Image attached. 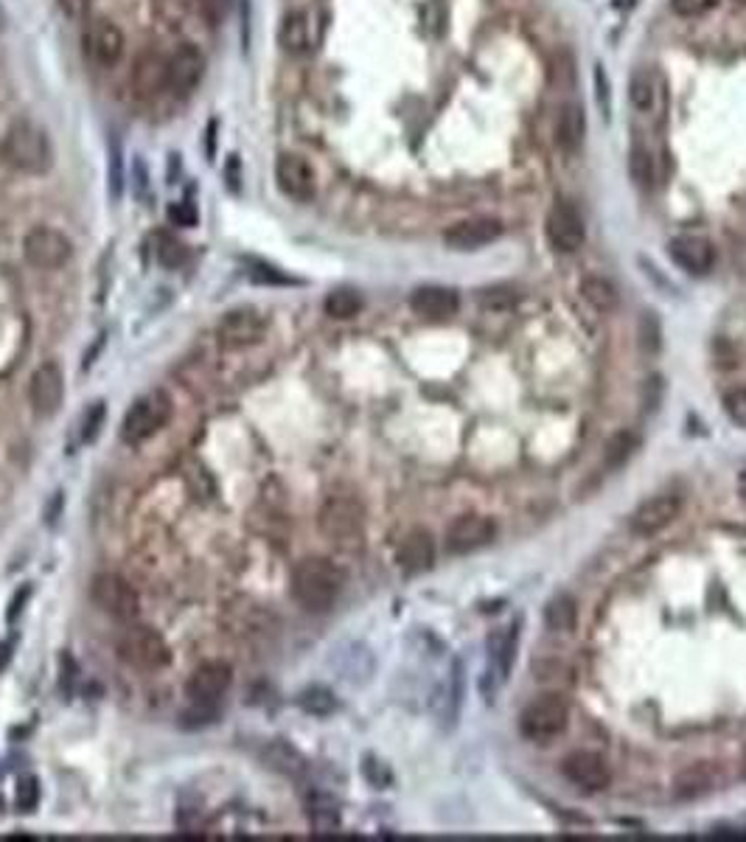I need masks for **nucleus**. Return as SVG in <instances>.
Returning a JSON list of instances; mask_svg holds the SVG:
<instances>
[{"label":"nucleus","mask_w":746,"mask_h":842,"mask_svg":"<svg viewBox=\"0 0 746 842\" xmlns=\"http://www.w3.org/2000/svg\"><path fill=\"white\" fill-rule=\"evenodd\" d=\"M346 574L323 556H306L293 570V598L309 612H329L340 598Z\"/></svg>","instance_id":"1"},{"label":"nucleus","mask_w":746,"mask_h":842,"mask_svg":"<svg viewBox=\"0 0 746 842\" xmlns=\"http://www.w3.org/2000/svg\"><path fill=\"white\" fill-rule=\"evenodd\" d=\"M3 158L23 174H45L54 166V146L49 132L29 119H18L3 135Z\"/></svg>","instance_id":"2"},{"label":"nucleus","mask_w":746,"mask_h":842,"mask_svg":"<svg viewBox=\"0 0 746 842\" xmlns=\"http://www.w3.org/2000/svg\"><path fill=\"white\" fill-rule=\"evenodd\" d=\"M320 531L323 537L331 539L337 548L357 550L365 537V508L357 497L331 495L320 508Z\"/></svg>","instance_id":"3"},{"label":"nucleus","mask_w":746,"mask_h":842,"mask_svg":"<svg viewBox=\"0 0 746 842\" xmlns=\"http://www.w3.org/2000/svg\"><path fill=\"white\" fill-rule=\"evenodd\" d=\"M119 658L126 666L141 671H161L166 669L168 660H172V651L168 643L163 640V635L157 629L144 627V623H130L124 632L119 635Z\"/></svg>","instance_id":"4"},{"label":"nucleus","mask_w":746,"mask_h":842,"mask_svg":"<svg viewBox=\"0 0 746 842\" xmlns=\"http://www.w3.org/2000/svg\"><path fill=\"white\" fill-rule=\"evenodd\" d=\"M172 399L163 390H150L135 405L126 410L124 422H121V442L124 444H144L150 442L155 433H161L172 418Z\"/></svg>","instance_id":"5"},{"label":"nucleus","mask_w":746,"mask_h":842,"mask_svg":"<svg viewBox=\"0 0 746 842\" xmlns=\"http://www.w3.org/2000/svg\"><path fill=\"white\" fill-rule=\"evenodd\" d=\"M570 724V706L562 693H542L522 711L520 730L525 739L544 744L562 736Z\"/></svg>","instance_id":"6"},{"label":"nucleus","mask_w":746,"mask_h":842,"mask_svg":"<svg viewBox=\"0 0 746 842\" xmlns=\"http://www.w3.org/2000/svg\"><path fill=\"white\" fill-rule=\"evenodd\" d=\"M90 601L96 603L102 612H108L110 618H115V621H135L137 610H141V598H137L135 587L115 574L93 576V581H90Z\"/></svg>","instance_id":"7"},{"label":"nucleus","mask_w":746,"mask_h":842,"mask_svg":"<svg viewBox=\"0 0 746 842\" xmlns=\"http://www.w3.org/2000/svg\"><path fill=\"white\" fill-rule=\"evenodd\" d=\"M82 51L84 60L96 68H115L126 51L124 31L110 18H90L82 31Z\"/></svg>","instance_id":"8"},{"label":"nucleus","mask_w":746,"mask_h":842,"mask_svg":"<svg viewBox=\"0 0 746 842\" xmlns=\"http://www.w3.org/2000/svg\"><path fill=\"white\" fill-rule=\"evenodd\" d=\"M23 256L37 270H60L73 258V242L51 225H37L25 233Z\"/></svg>","instance_id":"9"},{"label":"nucleus","mask_w":746,"mask_h":842,"mask_svg":"<svg viewBox=\"0 0 746 842\" xmlns=\"http://www.w3.org/2000/svg\"><path fill=\"white\" fill-rule=\"evenodd\" d=\"M544 233H548V242L555 253L581 251L586 242L584 216L575 209V203L559 197L550 205L548 220H544Z\"/></svg>","instance_id":"10"},{"label":"nucleus","mask_w":746,"mask_h":842,"mask_svg":"<svg viewBox=\"0 0 746 842\" xmlns=\"http://www.w3.org/2000/svg\"><path fill=\"white\" fill-rule=\"evenodd\" d=\"M264 335H267V317L253 306H236V310L225 312L219 326H216V337L231 352L256 346Z\"/></svg>","instance_id":"11"},{"label":"nucleus","mask_w":746,"mask_h":842,"mask_svg":"<svg viewBox=\"0 0 746 842\" xmlns=\"http://www.w3.org/2000/svg\"><path fill=\"white\" fill-rule=\"evenodd\" d=\"M275 185L284 197L295 200V203H309L317 194V177L315 169L306 158L295 155V152H284L275 161Z\"/></svg>","instance_id":"12"},{"label":"nucleus","mask_w":746,"mask_h":842,"mask_svg":"<svg viewBox=\"0 0 746 842\" xmlns=\"http://www.w3.org/2000/svg\"><path fill=\"white\" fill-rule=\"evenodd\" d=\"M205 57L200 54L197 45L180 42L177 49L168 54V93L174 99H188L203 82Z\"/></svg>","instance_id":"13"},{"label":"nucleus","mask_w":746,"mask_h":842,"mask_svg":"<svg viewBox=\"0 0 746 842\" xmlns=\"http://www.w3.org/2000/svg\"><path fill=\"white\" fill-rule=\"evenodd\" d=\"M233 682V669L222 660H208V663L197 666L185 682V697L192 699L194 706L211 708L216 706L227 693Z\"/></svg>","instance_id":"14"},{"label":"nucleus","mask_w":746,"mask_h":842,"mask_svg":"<svg viewBox=\"0 0 746 842\" xmlns=\"http://www.w3.org/2000/svg\"><path fill=\"white\" fill-rule=\"evenodd\" d=\"M29 402L31 410L42 418L54 416V413L60 410L62 402H65V374H62L60 365L42 363L40 368L31 374Z\"/></svg>","instance_id":"15"},{"label":"nucleus","mask_w":746,"mask_h":842,"mask_svg":"<svg viewBox=\"0 0 746 842\" xmlns=\"http://www.w3.org/2000/svg\"><path fill=\"white\" fill-rule=\"evenodd\" d=\"M497 526L491 517L483 514H463L452 526L447 528V550L449 554H472V550L486 548L494 539Z\"/></svg>","instance_id":"16"},{"label":"nucleus","mask_w":746,"mask_h":842,"mask_svg":"<svg viewBox=\"0 0 746 842\" xmlns=\"http://www.w3.org/2000/svg\"><path fill=\"white\" fill-rule=\"evenodd\" d=\"M502 236V222L494 216H474V220L454 222L443 231V242L452 251H480V247L491 245Z\"/></svg>","instance_id":"17"},{"label":"nucleus","mask_w":746,"mask_h":842,"mask_svg":"<svg viewBox=\"0 0 746 842\" xmlns=\"http://www.w3.org/2000/svg\"><path fill=\"white\" fill-rule=\"evenodd\" d=\"M132 90L137 99H155L168 90V57L155 49L141 51L132 65Z\"/></svg>","instance_id":"18"},{"label":"nucleus","mask_w":746,"mask_h":842,"mask_svg":"<svg viewBox=\"0 0 746 842\" xmlns=\"http://www.w3.org/2000/svg\"><path fill=\"white\" fill-rule=\"evenodd\" d=\"M562 772L570 783H575V787L581 789V792H601V789L610 787L612 781L610 764L597 753H590V750H579V753L568 755L562 764Z\"/></svg>","instance_id":"19"},{"label":"nucleus","mask_w":746,"mask_h":842,"mask_svg":"<svg viewBox=\"0 0 746 842\" xmlns=\"http://www.w3.org/2000/svg\"><path fill=\"white\" fill-rule=\"evenodd\" d=\"M682 511V497L679 495H654L643 503V506L634 511L632 517V531L640 537H654L663 528H668L671 523L679 517Z\"/></svg>","instance_id":"20"},{"label":"nucleus","mask_w":746,"mask_h":842,"mask_svg":"<svg viewBox=\"0 0 746 842\" xmlns=\"http://www.w3.org/2000/svg\"><path fill=\"white\" fill-rule=\"evenodd\" d=\"M410 306L418 317L432 323H443L458 312L460 298L454 290L438 287V284H427V287H418L410 295Z\"/></svg>","instance_id":"21"},{"label":"nucleus","mask_w":746,"mask_h":842,"mask_svg":"<svg viewBox=\"0 0 746 842\" xmlns=\"http://www.w3.org/2000/svg\"><path fill=\"white\" fill-rule=\"evenodd\" d=\"M396 561L405 574H425L436 561V542L427 528H412L396 548Z\"/></svg>","instance_id":"22"},{"label":"nucleus","mask_w":746,"mask_h":842,"mask_svg":"<svg viewBox=\"0 0 746 842\" xmlns=\"http://www.w3.org/2000/svg\"><path fill=\"white\" fill-rule=\"evenodd\" d=\"M668 251L671 258L691 275L711 273L713 264H716V251H713L711 242L702 240V236H679V240L671 242Z\"/></svg>","instance_id":"23"},{"label":"nucleus","mask_w":746,"mask_h":842,"mask_svg":"<svg viewBox=\"0 0 746 842\" xmlns=\"http://www.w3.org/2000/svg\"><path fill=\"white\" fill-rule=\"evenodd\" d=\"M584 138H586L584 108H581V104H564L559 119H555V144H559V150L562 152L573 155V152H579L581 146H584Z\"/></svg>","instance_id":"24"},{"label":"nucleus","mask_w":746,"mask_h":842,"mask_svg":"<svg viewBox=\"0 0 746 842\" xmlns=\"http://www.w3.org/2000/svg\"><path fill=\"white\" fill-rule=\"evenodd\" d=\"M278 42H282V49L287 51V54H306V51L311 49V42H315V37H311L309 12H304V9L289 12L287 18L282 20V29H278Z\"/></svg>","instance_id":"25"},{"label":"nucleus","mask_w":746,"mask_h":842,"mask_svg":"<svg viewBox=\"0 0 746 842\" xmlns=\"http://www.w3.org/2000/svg\"><path fill=\"white\" fill-rule=\"evenodd\" d=\"M517 640H520V621H514L511 627L500 629V632L491 635V640H489L491 660H494V666L500 669L502 680H505L508 671H511V666H514Z\"/></svg>","instance_id":"26"},{"label":"nucleus","mask_w":746,"mask_h":842,"mask_svg":"<svg viewBox=\"0 0 746 842\" xmlns=\"http://www.w3.org/2000/svg\"><path fill=\"white\" fill-rule=\"evenodd\" d=\"M581 295L597 312L617 310V287L610 278H603V275H590V278L581 281Z\"/></svg>","instance_id":"27"},{"label":"nucleus","mask_w":746,"mask_h":842,"mask_svg":"<svg viewBox=\"0 0 746 842\" xmlns=\"http://www.w3.org/2000/svg\"><path fill=\"white\" fill-rule=\"evenodd\" d=\"M264 759L269 761L273 770L284 772V775H289V778H298L306 772L304 755H300L295 747H289L287 741H273V744L264 750Z\"/></svg>","instance_id":"28"},{"label":"nucleus","mask_w":746,"mask_h":842,"mask_svg":"<svg viewBox=\"0 0 746 842\" xmlns=\"http://www.w3.org/2000/svg\"><path fill=\"white\" fill-rule=\"evenodd\" d=\"M362 295L357 293V290L351 287H337L331 290L329 295H326V315L329 317H337V321H351V317H357L359 312H362Z\"/></svg>","instance_id":"29"},{"label":"nucleus","mask_w":746,"mask_h":842,"mask_svg":"<svg viewBox=\"0 0 746 842\" xmlns=\"http://www.w3.org/2000/svg\"><path fill=\"white\" fill-rule=\"evenodd\" d=\"M544 621L553 632H573L579 623V610H575L573 596H555L544 610Z\"/></svg>","instance_id":"30"},{"label":"nucleus","mask_w":746,"mask_h":842,"mask_svg":"<svg viewBox=\"0 0 746 842\" xmlns=\"http://www.w3.org/2000/svg\"><path fill=\"white\" fill-rule=\"evenodd\" d=\"M629 99H632L634 110L640 113H651L654 110V102H657V77L643 68L632 77V84H629Z\"/></svg>","instance_id":"31"},{"label":"nucleus","mask_w":746,"mask_h":842,"mask_svg":"<svg viewBox=\"0 0 746 842\" xmlns=\"http://www.w3.org/2000/svg\"><path fill=\"white\" fill-rule=\"evenodd\" d=\"M309 823L315 834H335V831L340 829V812H337V807L329 798H315V801L309 803Z\"/></svg>","instance_id":"32"},{"label":"nucleus","mask_w":746,"mask_h":842,"mask_svg":"<svg viewBox=\"0 0 746 842\" xmlns=\"http://www.w3.org/2000/svg\"><path fill=\"white\" fill-rule=\"evenodd\" d=\"M713 787V772L707 764H693L676 778V794L679 798H696V794H705Z\"/></svg>","instance_id":"33"},{"label":"nucleus","mask_w":746,"mask_h":842,"mask_svg":"<svg viewBox=\"0 0 746 842\" xmlns=\"http://www.w3.org/2000/svg\"><path fill=\"white\" fill-rule=\"evenodd\" d=\"M634 449H637V436H634V433H629V430L615 433V436L606 442L603 464H606V469H621V466L632 458Z\"/></svg>","instance_id":"34"},{"label":"nucleus","mask_w":746,"mask_h":842,"mask_svg":"<svg viewBox=\"0 0 746 842\" xmlns=\"http://www.w3.org/2000/svg\"><path fill=\"white\" fill-rule=\"evenodd\" d=\"M298 706L304 708L306 713H311V717H329V713L337 711V699L329 688L311 686L300 693Z\"/></svg>","instance_id":"35"},{"label":"nucleus","mask_w":746,"mask_h":842,"mask_svg":"<svg viewBox=\"0 0 746 842\" xmlns=\"http://www.w3.org/2000/svg\"><path fill=\"white\" fill-rule=\"evenodd\" d=\"M629 172H632V180L640 185V189H651V185L657 183V166H654V155H651V152L645 150L643 144H637L632 150Z\"/></svg>","instance_id":"36"},{"label":"nucleus","mask_w":746,"mask_h":842,"mask_svg":"<svg viewBox=\"0 0 746 842\" xmlns=\"http://www.w3.org/2000/svg\"><path fill=\"white\" fill-rule=\"evenodd\" d=\"M185 258H188V247L183 242L174 240V236H161V242H157V262L163 267L177 270L180 264H185Z\"/></svg>","instance_id":"37"},{"label":"nucleus","mask_w":746,"mask_h":842,"mask_svg":"<svg viewBox=\"0 0 746 842\" xmlns=\"http://www.w3.org/2000/svg\"><path fill=\"white\" fill-rule=\"evenodd\" d=\"M236 3H239V0H200V9H203L205 20H208L211 26H222L231 18Z\"/></svg>","instance_id":"38"},{"label":"nucleus","mask_w":746,"mask_h":842,"mask_svg":"<svg viewBox=\"0 0 746 842\" xmlns=\"http://www.w3.org/2000/svg\"><path fill=\"white\" fill-rule=\"evenodd\" d=\"M660 321L651 312H645L643 321H640V346L645 348L648 354L660 352Z\"/></svg>","instance_id":"39"},{"label":"nucleus","mask_w":746,"mask_h":842,"mask_svg":"<svg viewBox=\"0 0 746 842\" xmlns=\"http://www.w3.org/2000/svg\"><path fill=\"white\" fill-rule=\"evenodd\" d=\"M724 410L738 427H746V388H733L724 396Z\"/></svg>","instance_id":"40"},{"label":"nucleus","mask_w":746,"mask_h":842,"mask_svg":"<svg viewBox=\"0 0 746 842\" xmlns=\"http://www.w3.org/2000/svg\"><path fill=\"white\" fill-rule=\"evenodd\" d=\"M37 803H40V783L29 775L18 783V809L20 812H34Z\"/></svg>","instance_id":"41"},{"label":"nucleus","mask_w":746,"mask_h":842,"mask_svg":"<svg viewBox=\"0 0 746 842\" xmlns=\"http://www.w3.org/2000/svg\"><path fill=\"white\" fill-rule=\"evenodd\" d=\"M716 7V0H671V9H674L679 18H702L711 9Z\"/></svg>","instance_id":"42"},{"label":"nucleus","mask_w":746,"mask_h":842,"mask_svg":"<svg viewBox=\"0 0 746 842\" xmlns=\"http://www.w3.org/2000/svg\"><path fill=\"white\" fill-rule=\"evenodd\" d=\"M102 425H104V402H96V405L84 413L82 442H93V438L99 436V430H102Z\"/></svg>","instance_id":"43"},{"label":"nucleus","mask_w":746,"mask_h":842,"mask_svg":"<svg viewBox=\"0 0 746 842\" xmlns=\"http://www.w3.org/2000/svg\"><path fill=\"white\" fill-rule=\"evenodd\" d=\"M57 7L71 23H88L90 20V0H57Z\"/></svg>","instance_id":"44"},{"label":"nucleus","mask_w":746,"mask_h":842,"mask_svg":"<svg viewBox=\"0 0 746 842\" xmlns=\"http://www.w3.org/2000/svg\"><path fill=\"white\" fill-rule=\"evenodd\" d=\"M251 278L258 281V284H289V281H293V278H287L284 273H278L273 264H264V262H253Z\"/></svg>","instance_id":"45"},{"label":"nucleus","mask_w":746,"mask_h":842,"mask_svg":"<svg viewBox=\"0 0 746 842\" xmlns=\"http://www.w3.org/2000/svg\"><path fill=\"white\" fill-rule=\"evenodd\" d=\"M168 220L180 227H194L197 225V209L192 203H174L168 209Z\"/></svg>","instance_id":"46"},{"label":"nucleus","mask_w":746,"mask_h":842,"mask_svg":"<svg viewBox=\"0 0 746 842\" xmlns=\"http://www.w3.org/2000/svg\"><path fill=\"white\" fill-rule=\"evenodd\" d=\"M595 88H597V104H601V113L603 119L610 115V84H606V73H603V68L597 65L595 68Z\"/></svg>","instance_id":"47"},{"label":"nucleus","mask_w":746,"mask_h":842,"mask_svg":"<svg viewBox=\"0 0 746 842\" xmlns=\"http://www.w3.org/2000/svg\"><path fill=\"white\" fill-rule=\"evenodd\" d=\"M483 301L489 306H505V304H511V301H514V295H508V290H486Z\"/></svg>","instance_id":"48"},{"label":"nucleus","mask_w":746,"mask_h":842,"mask_svg":"<svg viewBox=\"0 0 746 842\" xmlns=\"http://www.w3.org/2000/svg\"><path fill=\"white\" fill-rule=\"evenodd\" d=\"M29 587H25V590H23V596H20V592H18V596H14V601H12V610H9V621H14V618H18V612L20 610H23V601H25V598H29Z\"/></svg>","instance_id":"49"},{"label":"nucleus","mask_w":746,"mask_h":842,"mask_svg":"<svg viewBox=\"0 0 746 842\" xmlns=\"http://www.w3.org/2000/svg\"><path fill=\"white\" fill-rule=\"evenodd\" d=\"M7 23H9V14H7V9H3V3H0V34L7 31Z\"/></svg>","instance_id":"50"},{"label":"nucleus","mask_w":746,"mask_h":842,"mask_svg":"<svg viewBox=\"0 0 746 842\" xmlns=\"http://www.w3.org/2000/svg\"><path fill=\"white\" fill-rule=\"evenodd\" d=\"M738 491H740V497H744V503H746V469H744V473H740V478H738Z\"/></svg>","instance_id":"51"},{"label":"nucleus","mask_w":746,"mask_h":842,"mask_svg":"<svg viewBox=\"0 0 746 842\" xmlns=\"http://www.w3.org/2000/svg\"><path fill=\"white\" fill-rule=\"evenodd\" d=\"M740 772H744V778H746V750H744V767H740Z\"/></svg>","instance_id":"52"},{"label":"nucleus","mask_w":746,"mask_h":842,"mask_svg":"<svg viewBox=\"0 0 746 842\" xmlns=\"http://www.w3.org/2000/svg\"><path fill=\"white\" fill-rule=\"evenodd\" d=\"M735 3H740V7H746V0H735Z\"/></svg>","instance_id":"53"}]
</instances>
